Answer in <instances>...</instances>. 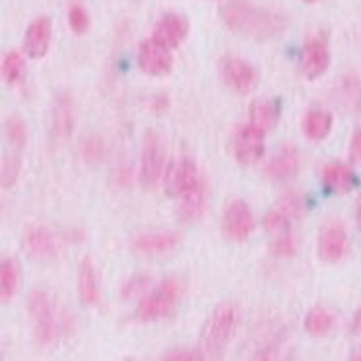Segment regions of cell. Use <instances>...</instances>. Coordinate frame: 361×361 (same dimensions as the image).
Wrapping results in <instances>:
<instances>
[{"mask_svg": "<svg viewBox=\"0 0 361 361\" xmlns=\"http://www.w3.org/2000/svg\"><path fill=\"white\" fill-rule=\"evenodd\" d=\"M221 18L233 32L256 42H269L283 34L287 27L283 12L258 6L250 0H227L221 8Z\"/></svg>", "mask_w": 361, "mask_h": 361, "instance_id": "cell-1", "label": "cell"}, {"mask_svg": "<svg viewBox=\"0 0 361 361\" xmlns=\"http://www.w3.org/2000/svg\"><path fill=\"white\" fill-rule=\"evenodd\" d=\"M27 309L35 322V336L42 344H53L61 336L67 334L68 312L61 309L59 302L55 301L49 293L45 291H34L30 295Z\"/></svg>", "mask_w": 361, "mask_h": 361, "instance_id": "cell-2", "label": "cell"}, {"mask_svg": "<svg viewBox=\"0 0 361 361\" xmlns=\"http://www.w3.org/2000/svg\"><path fill=\"white\" fill-rule=\"evenodd\" d=\"M238 322V309L233 302L219 305L205 322L200 340V353L203 360H219L227 350Z\"/></svg>", "mask_w": 361, "mask_h": 361, "instance_id": "cell-3", "label": "cell"}, {"mask_svg": "<svg viewBox=\"0 0 361 361\" xmlns=\"http://www.w3.org/2000/svg\"><path fill=\"white\" fill-rule=\"evenodd\" d=\"M182 295V286L174 277H169L160 283L152 293L145 297L139 309H137V319L141 322H151L169 317L172 309L176 307Z\"/></svg>", "mask_w": 361, "mask_h": 361, "instance_id": "cell-4", "label": "cell"}, {"mask_svg": "<svg viewBox=\"0 0 361 361\" xmlns=\"http://www.w3.org/2000/svg\"><path fill=\"white\" fill-rule=\"evenodd\" d=\"M139 67L151 76H166L172 71V53L169 45L159 42L157 37H149L139 47Z\"/></svg>", "mask_w": 361, "mask_h": 361, "instance_id": "cell-5", "label": "cell"}, {"mask_svg": "<svg viewBox=\"0 0 361 361\" xmlns=\"http://www.w3.org/2000/svg\"><path fill=\"white\" fill-rule=\"evenodd\" d=\"M264 227L269 235L274 236L271 250L279 258H291L297 252V243H295L293 231H291V221L286 213L281 211H271L264 217Z\"/></svg>", "mask_w": 361, "mask_h": 361, "instance_id": "cell-6", "label": "cell"}, {"mask_svg": "<svg viewBox=\"0 0 361 361\" xmlns=\"http://www.w3.org/2000/svg\"><path fill=\"white\" fill-rule=\"evenodd\" d=\"M254 215L248 203L243 200H235L227 205L223 215V231L233 240H246L254 233Z\"/></svg>", "mask_w": 361, "mask_h": 361, "instance_id": "cell-7", "label": "cell"}, {"mask_svg": "<svg viewBox=\"0 0 361 361\" xmlns=\"http://www.w3.org/2000/svg\"><path fill=\"white\" fill-rule=\"evenodd\" d=\"M264 131L250 126H244L238 133L235 135L233 141V152L238 164L243 166H250L254 162H258L264 154Z\"/></svg>", "mask_w": 361, "mask_h": 361, "instance_id": "cell-8", "label": "cell"}, {"mask_svg": "<svg viewBox=\"0 0 361 361\" xmlns=\"http://www.w3.org/2000/svg\"><path fill=\"white\" fill-rule=\"evenodd\" d=\"M202 182L203 180L200 178V170L195 166V162L190 157H182L170 166L166 174V192L172 197H182L184 193L193 190Z\"/></svg>", "mask_w": 361, "mask_h": 361, "instance_id": "cell-9", "label": "cell"}, {"mask_svg": "<svg viewBox=\"0 0 361 361\" xmlns=\"http://www.w3.org/2000/svg\"><path fill=\"white\" fill-rule=\"evenodd\" d=\"M348 250V236L340 221H328L319 236V256L326 264H336Z\"/></svg>", "mask_w": 361, "mask_h": 361, "instance_id": "cell-10", "label": "cell"}, {"mask_svg": "<svg viewBox=\"0 0 361 361\" xmlns=\"http://www.w3.org/2000/svg\"><path fill=\"white\" fill-rule=\"evenodd\" d=\"M164 169V147L160 143V137L154 133H147L141 157V182L145 188H152L159 182Z\"/></svg>", "mask_w": 361, "mask_h": 361, "instance_id": "cell-11", "label": "cell"}, {"mask_svg": "<svg viewBox=\"0 0 361 361\" xmlns=\"http://www.w3.org/2000/svg\"><path fill=\"white\" fill-rule=\"evenodd\" d=\"M330 65V51L326 47V42L320 37H311L305 43L301 55V71L309 80H314L326 73Z\"/></svg>", "mask_w": 361, "mask_h": 361, "instance_id": "cell-12", "label": "cell"}, {"mask_svg": "<svg viewBox=\"0 0 361 361\" xmlns=\"http://www.w3.org/2000/svg\"><path fill=\"white\" fill-rule=\"evenodd\" d=\"M223 78L235 92L248 94L258 85V71L246 61L228 57L223 63Z\"/></svg>", "mask_w": 361, "mask_h": 361, "instance_id": "cell-13", "label": "cell"}, {"mask_svg": "<svg viewBox=\"0 0 361 361\" xmlns=\"http://www.w3.org/2000/svg\"><path fill=\"white\" fill-rule=\"evenodd\" d=\"M24 250L34 260L49 262L57 258L59 244L55 240V236L51 235L45 227H32L25 231Z\"/></svg>", "mask_w": 361, "mask_h": 361, "instance_id": "cell-14", "label": "cell"}, {"mask_svg": "<svg viewBox=\"0 0 361 361\" xmlns=\"http://www.w3.org/2000/svg\"><path fill=\"white\" fill-rule=\"evenodd\" d=\"M51 35H53V25L49 18H37L27 25L24 37V49L32 59H42L47 55L51 45Z\"/></svg>", "mask_w": 361, "mask_h": 361, "instance_id": "cell-15", "label": "cell"}, {"mask_svg": "<svg viewBox=\"0 0 361 361\" xmlns=\"http://www.w3.org/2000/svg\"><path fill=\"white\" fill-rule=\"evenodd\" d=\"M299 152L291 145H283L279 151L274 154V159L269 160L264 169V174L269 178V180H287L297 174L299 170Z\"/></svg>", "mask_w": 361, "mask_h": 361, "instance_id": "cell-16", "label": "cell"}, {"mask_svg": "<svg viewBox=\"0 0 361 361\" xmlns=\"http://www.w3.org/2000/svg\"><path fill=\"white\" fill-rule=\"evenodd\" d=\"M185 35H188V22H185V18L176 14V12H169V14H164L157 22L152 37H157L159 42L169 45L170 49H174V47H178L180 43L184 42Z\"/></svg>", "mask_w": 361, "mask_h": 361, "instance_id": "cell-17", "label": "cell"}, {"mask_svg": "<svg viewBox=\"0 0 361 361\" xmlns=\"http://www.w3.org/2000/svg\"><path fill=\"white\" fill-rule=\"evenodd\" d=\"M78 295L80 301L92 307L100 301V274L94 268L90 258H85L80 262V269H78Z\"/></svg>", "mask_w": 361, "mask_h": 361, "instance_id": "cell-18", "label": "cell"}, {"mask_svg": "<svg viewBox=\"0 0 361 361\" xmlns=\"http://www.w3.org/2000/svg\"><path fill=\"white\" fill-rule=\"evenodd\" d=\"M180 243V238L174 233H141L133 240L135 248L141 254H151V256H157V254H166L170 252L172 248H176V244Z\"/></svg>", "mask_w": 361, "mask_h": 361, "instance_id": "cell-19", "label": "cell"}, {"mask_svg": "<svg viewBox=\"0 0 361 361\" xmlns=\"http://www.w3.org/2000/svg\"><path fill=\"white\" fill-rule=\"evenodd\" d=\"M322 182L330 192L334 193H348L352 192L355 185V174L350 166L345 164H328L322 169Z\"/></svg>", "mask_w": 361, "mask_h": 361, "instance_id": "cell-20", "label": "cell"}, {"mask_svg": "<svg viewBox=\"0 0 361 361\" xmlns=\"http://www.w3.org/2000/svg\"><path fill=\"white\" fill-rule=\"evenodd\" d=\"M302 131L312 141H322L332 131V114L326 109H311L302 119Z\"/></svg>", "mask_w": 361, "mask_h": 361, "instance_id": "cell-21", "label": "cell"}, {"mask_svg": "<svg viewBox=\"0 0 361 361\" xmlns=\"http://www.w3.org/2000/svg\"><path fill=\"white\" fill-rule=\"evenodd\" d=\"M279 119V104L276 100H258L250 106V123L262 131L274 129Z\"/></svg>", "mask_w": 361, "mask_h": 361, "instance_id": "cell-22", "label": "cell"}, {"mask_svg": "<svg viewBox=\"0 0 361 361\" xmlns=\"http://www.w3.org/2000/svg\"><path fill=\"white\" fill-rule=\"evenodd\" d=\"M205 209V184H197L193 190L180 197V217L184 221H195Z\"/></svg>", "mask_w": 361, "mask_h": 361, "instance_id": "cell-23", "label": "cell"}, {"mask_svg": "<svg viewBox=\"0 0 361 361\" xmlns=\"http://www.w3.org/2000/svg\"><path fill=\"white\" fill-rule=\"evenodd\" d=\"M20 286V269L12 258H4L0 266V295L2 301H10L18 291Z\"/></svg>", "mask_w": 361, "mask_h": 361, "instance_id": "cell-24", "label": "cell"}, {"mask_svg": "<svg viewBox=\"0 0 361 361\" xmlns=\"http://www.w3.org/2000/svg\"><path fill=\"white\" fill-rule=\"evenodd\" d=\"M334 314L324 309V307H317V309H312L309 314H307V319H305V330L311 334V336H324L328 334L332 328H334Z\"/></svg>", "mask_w": 361, "mask_h": 361, "instance_id": "cell-25", "label": "cell"}, {"mask_svg": "<svg viewBox=\"0 0 361 361\" xmlns=\"http://www.w3.org/2000/svg\"><path fill=\"white\" fill-rule=\"evenodd\" d=\"M53 129L57 137H68L73 131V109L67 98H61L53 109Z\"/></svg>", "mask_w": 361, "mask_h": 361, "instance_id": "cell-26", "label": "cell"}, {"mask_svg": "<svg viewBox=\"0 0 361 361\" xmlns=\"http://www.w3.org/2000/svg\"><path fill=\"white\" fill-rule=\"evenodd\" d=\"M24 75V59L18 51H10L2 59V78L8 82H16Z\"/></svg>", "mask_w": 361, "mask_h": 361, "instance_id": "cell-27", "label": "cell"}, {"mask_svg": "<svg viewBox=\"0 0 361 361\" xmlns=\"http://www.w3.org/2000/svg\"><path fill=\"white\" fill-rule=\"evenodd\" d=\"M6 137L16 149H22L27 141V129H25L24 121L18 118H10L6 121Z\"/></svg>", "mask_w": 361, "mask_h": 361, "instance_id": "cell-28", "label": "cell"}, {"mask_svg": "<svg viewBox=\"0 0 361 361\" xmlns=\"http://www.w3.org/2000/svg\"><path fill=\"white\" fill-rule=\"evenodd\" d=\"M68 24H71L75 34H85L88 25H90V18H88V12L85 10V6H80V4L71 6V10H68Z\"/></svg>", "mask_w": 361, "mask_h": 361, "instance_id": "cell-29", "label": "cell"}, {"mask_svg": "<svg viewBox=\"0 0 361 361\" xmlns=\"http://www.w3.org/2000/svg\"><path fill=\"white\" fill-rule=\"evenodd\" d=\"M279 211L289 219H297L302 213V200L295 192H286L279 197Z\"/></svg>", "mask_w": 361, "mask_h": 361, "instance_id": "cell-30", "label": "cell"}, {"mask_svg": "<svg viewBox=\"0 0 361 361\" xmlns=\"http://www.w3.org/2000/svg\"><path fill=\"white\" fill-rule=\"evenodd\" d=\"M20 176V160L16 157L2 159V188H10Z\"/></svg>", "mask_w": 361, "mask_h": 361, "instance_id": "cell-31", "label": "cell"}, {"mask_svg": "<svg viewBox=\"0 0 361 361\" xmlns=\"http://www.w3.org/2000/svg\"><path fill=\"white\" fill-rule=\"evenodd\" d=\"M164 360H176V361H195V360H203V355L197 352H172L169 353Z\"/></svg>", "mask_w": 361, "mask_h": 361, "instance_id": "cell-32", "label": "cell"}, {"mask_svg": "<svg viewBox=\"0 0 361 361\" xmlns=\"http://www.w3.org/2000/svg\"><path fill=\"white\" fill-rule=\"evenodd\" d=\"M350 159H352L355 164H361V129L353 135L352 147H350Z\"/></svg>", "mask_w": 361, "mask_h": 361, "instance_id": "cell-33", "label": "cell"}, {"mask_svg": "<svg viewBox=\"0 0 361 361\" xmlns=\"http://www.w3.org/2000/svg\"><path fill=\"white\" fill-rule=\"evenodd\" d=\"M147 283V277H135V279H129V283L126 286V289H123V297H129V295H133L137 289H141V287Z\"/></svg>", "mask_w": 361, "mask_h": 361, "instance_id": "cell-34", "label": "cell"}, {"mask_svg": "<svg viewBox=\"0 0 361 361\" xmlns=\"http://www.w3.org/2000/svg\"><path fill=\"white\" fill-rule=\"evenodd\" d=\"M352 330H353V334H361V309L355 312V317H353Z\"/></svg>", "mask_w": 361, "mask_h": 361, "instance_id": "cell-35", "label": "cell"}, {"mask_svg": "<svg viewBox=\"0 0 361 361\" xmlns=\"http://www.w3.org/2000/svg\"><path fill=\"white\" fill-rule=\"evenodd\" d=\"M357 227H360L361 231V200L357 202Z\"/></svg>", "mask_w": 361, "mask_h": 361, "instance_id": "cell-36", "label": "cell"}]
</instances>
